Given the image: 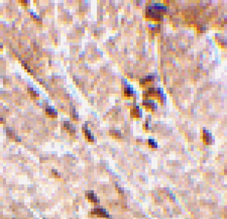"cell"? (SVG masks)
<instances>
[{
	"label": "cell",
	"mask_w": 227,
	"mask_h": 219,
	"mask_svg": "<svg viewBox=\"0 0 227 219\" xmlns=\"http://www.w3.org/2000/svg\"><path fill=\"white\" fill-rule=\"evenodd\" d=\"M84 132V134H85V136H86L87 138H88L89 141H94V136H93V135L91 134V132H90V130L88 129V126L87 125H85L82 128Z\"/></svg>",
	"instance_id": "5"
},
{
	"label": "cell",
	"mask_w": 227,
	"mask_h": 219,
	"mask_svg": "<svg viewBox=\"0 0 227 219\" xmlns=\"http://www.w3.org/2000/svg\"><path fill=\"white\" fill-rule=\"evenodd\" d=\"M115 187H116V189H118V190H119V193H123L124 192V190H123L122 188H121L120 187H119V186L117 184H115Z\"/></svg>",
	"instance_id": "13"
},
{
	"label": "cell",
	"mask_w": 227,
	"mask_h": 219,
	"mask_svg": "<svg viewBox=\"0 0 227 219\" xmlns=\"http://www.w3.org/2000/svg\"><path fill=\"white\" fill-rule=\"evenodd\" d=\"M140 113H141V111H140L139 108L138 106H136V108H135V109H133L132 112V114H133V116H134V117H136V118L141 117V114H140Z\"/></svg>",
	"instance_id": "9"
},
{
	"label": "cell",
	"mask_w": 227,
	"mask_h": 219,
	"mask_svg": "<svg viewBox=\"0 0 227 219\" xmlns=\"http://www.w3.org/2000/svg\"><path fill=\"white\" fill-rule=\"evenodd\" d=\"M148 144L150 145V146H151L152 148H158V143H157L153 139L148 140Z\"/></svg>",
	"instance_id": "12"
},
{
	"label": "cell",
	"mask_w": 227,
	"mask_h": 219,
	"mask_svg": "<svg viewBox=\"0 0 227 219\" xmlns=\"http://www.w3.org/2000/svg\"><path fill=\"white\" fill-rule=\"evenodd\" d=\"M92 214L97 215L99 218H110L111 216L108 212L103 208H95L92 210Z\"/></svg>",
	"instance_id": "2"
},
{
	"label": "cell",
	"mask_w": 227,
	"mask_h": 219,
	"mask_svg": "<svg viewBox=\"0 0 227 219\" xmlns=\"http://www.w3.org/2000/svg\"><path fill=\"white\" fill-rule=\"evenodd\" d=\"M86 196L89 201H90L91 202L99 203V199H98V198L97 197L96 194H95L93 190H90V191H88V192H87Z\"/></svg>",
	"instance_id": "4"
},
{
	"label": "cell",
	"mask_w": 227,
	"mask_h": 219,
	"mask_svg": "<svg viewBox=\"0 0 227 219\" xmlns=\"http://www.w3.org/2000/svg\"><path fill=\"white\" fill-rule=\"evenodd\" d=\"M133 95V89L130 86H127L126 88H124V95L125 97H132Z\"/></svg>",
	"instance_id": "7"
},
{
	"label": "cell",
	"mask_w": 227,
	"mask_h": 219,
	"mask_svg": "<svg viewBox=\"0 0 227 219\" xmlns=\"http://www.w3.org/2000/svg\"><path fill=\"white\" fill-rule=\"evenodd\" d=\"M143 105H144L145 107L149 108V109H153V110H154L155 108L156 107L154 101H153V100H144V101H143Z\"/></svg>",
	"instance_id": "6"
},
{
	"label": "cell",
	"mask_w": 227,
	"mask_h": 219,
	"mask_svg": "<svg viewBox=\"0 0 227 219\" xmlns=\"http://www.w3.org/2000/svg\"><path fill=\"white\" fill-rule=\"evenodd\" d=\"M163 9H165V8L161 6L157 7V5L153 7L150 6L146 9V15L149 18L154 19H160L162 18L161 14L163 13Z\"/></svg>",
	"instance_id": "1"
},
{
	"label": "cell",
	"mask_w": 227,
	"mask_h": 219,
	"mask_svg": "<svg viewBox=\"0 0 227 219\" xmlns=\"http://www.w3.org/2000/svg\"><path fill=\"white\" fill-rule=\"evenodd\" d=\"M203 140L206 144H211L213 141L212 135L209 131L204 129L203 131Z\"/></svg>",
	"instance_id": "3"
},
{
	"label": "cell",
	"mask_w": 227,
	"mask_h": 219,
	"mask_svg": "<svg viewBox=\"0 0 227 219\" xmlns=\"http://www.w3.org/2000/svg\"><path fill=\"white\" fill-rule=\"evenodd\" d=\"M153 79H154V78H153V76L146 77L144 79L141 80V84H146V83H150V82L153 81Z\"/></svg>",
	"instance_id": "10"
},
{
	"label": "cell",
	"mask_w": 227,
	"mask_h": 219,
	"mask_svg": "<svg viewBox=\"0 0 227 219\" xmlns=\"http://www.w3.org/2000/svg\"><path fill=\"white\" fill-rule=\"evenodd\" d=\"M46 112H47V114L48 116H50L51 117H56L57 116V113L54 109H50V108H48V109H46Z\"/></svg>",
	"instance_id": "8"
},
{
	"label": "cell",
	"mask_w": 227,
	"mask_h": 219,
	"mask_svg": "<svg viewBox=\"0 0 227 219\" xmlns=\"http://www.w3.org/2000/svg\"><path fill=\"white\" fill-rule=\"evenodd\" d=\"M110 134L112 136H115V137H121V136H122L120 131H117V130H112L110 131Z\"/></svg>",
	"instance_id": "11"
}]
</instances>
